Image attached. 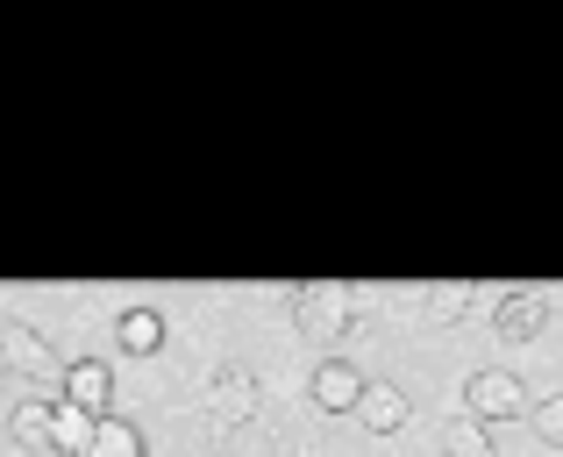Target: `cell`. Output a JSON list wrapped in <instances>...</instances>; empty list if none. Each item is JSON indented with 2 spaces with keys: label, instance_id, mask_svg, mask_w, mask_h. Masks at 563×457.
<instances>
[{
  "label": "cell",
  "instance_id": "obj_1",
  "mask_svg": "<svg viewBox=\"0 0 563 457\" xmlns=\"http://www.w3.org/2000/svg\"><path fill=\"white\" fill-rule=\"evenodd\" d=\"M292 322H300V336H314V344H335V336H350V322H357V293L335 286V279H314V286L292 293Z\"/></svg>",
  "mask_w": 563,
  "mask_h": 457
},
{
  "label": "cell",
  "instance_id": "obj_2",
  "mask_svg": "<svg viewBox=\"0 0 563 457\" xmlns=\"http://www.w3.org/2000/svg\"><path fill=\"white\" fill-rule=\"evenodd\" d=\"M0 364L14 379H36V387H65V358L51 350V336L29 329V322H0Z\"/></svg>",
  "mask_w": 563,
  "mask_h": 457
},
{
  "label": "cell",
  "instance_id": "obj_3",
  "mask_svg": "<svg viewBox=\"0 0 563 457\" xmlns=\"http://www.w3.org/2000/svg\"><path fill=\"white\" fill-rule=\"evenodd\" d=\"M521 407H528V387L514 372H499V364H485V372H471L464 379V415L471 422H521Z\"/></svg>",
  "mask_w": 563,
  "mask_h": 457
},
{
  "label": "cell",
  "instance_id": "obj_4",
  "mask_svg": "<svg viewBox=\"0 0 563 457\" xmlns=\"http://www.w3.org/2000/svg\"><path fill=\"white\" fill-rule=\"evenodd\" d=\"M493 329H499V344H536V336L550 329V293H542V286H514V293H499Z\"/></svg>",
  "mask_w": 563,
  "mask_h": 457
},
{
  "label": "cell",
  "instance_id": "obj_5",
  "mask_svg": "<svg viewBox=\"0 0 563 457\" xmlns=\"http://www.w3.org/2000/svg\"><path fill=\"white\" fill-rule=\"evenodd\" d=\"M207 415L214 422H257V372H250V364H214V379H207Z\"/></svg>",
  "mask_w": 563,
  "mask_h": 457
},
{
  "label": "cell",
  "instance_id": "obj_6",
  "mask_svg": "<svg viewBox=\"0 0 563 457\" xmlns=\"http://www.w3.org/2000/svg\"><path fill=\"white\" fill-rule=\"evenodd\" d=\"M364 387H372V379H364L350 358H321V364H314V379H307V393H314L321 415H357Z\"/></svg>",
  "mask_w": 563,
  "mask_h": 457
},
{
  "label": "cell",
  "instance_id": "obj_7",
  "mask_svg": "<svg viewBox=\"0 0 563 457\" xmlns=\"http://www.w3.org/2000/svg\"><path fill=\"white\" fill-rule=\"evenodd\" d=\"M65 401L86 407V415H114V364L108 358H71L65 364Z\"/></svg>",
  "mask_w": 563,
  "mask_h": 457
},
{
  "label": "cell",
  "instance_id": "obj_8",
  "mask_svg": "<svg viewBox=\"0 0 563 457\" xmlns=\"http://www.w3.org/2000/svg\"><path fill=\"white\" fill-rule=\"evenodd\" d=\"M407 415H413L407 387H393V379H372V387H364V401H357V422H364L372 436H393V429H407Z\"/></svg>",
  "mask_w": 563,
  "mask_h": 457
},
{
  "label": "cell",
  "instance_id": "obj_9",
  "mask_svg": "<svg viewBox=\"0 0 563 457\" xmlns=\"http://www.w3.org/2000/svg\"><path fill=\"white\" fill-rule=\"evenodd\" d=\"M114 336H122L129 358H157V350H165V315H157V307H122Z\"/></svg>",
  "mask_w": 563,
  "mask_h": 457
},
{
  "label": "cell",
  "instance_id": "obj_10",
  "mask_svg": "<svg viewBox=\"0 0 563 457\" xmlns=\"http://www.w3.org/2000/svg\"><path fill=\"white\" fill-rule=\"evenodd\" d=\"M51 407L57 401H14L8 407V436L22 450H51Z\"/></svg>",
  "mask_w": 563,
  "mask_h": 457
},
{
  "label": "cell",
  "instance_id": "obj_11",
  "mask_svg": "<svg viewBox=\"0 0 563 457\" xmlns=\"http://www.w3.org/2000/svg\"><path fill=\"white\" fill-rule=\"evenodd\" d=\"M79 457H143V429H136L129 415H100L93 444H86Z\"/></svg>",
  "mask_w": 563,
  "mask_h": 457
},
{
  "label": "cell",
  "instance_id": "obj_12",
  "mask_svg": "<svg viewBox=\"0 0 563 457\" xmlns=\"http://www.w3.org/2000/svg\"><path fill=\"white\" fill-rule=\"evenodd\" d=\"M471 307H478V293H471V286H456V279H442V286H428V293H421V315L435 322V329H450V322H464Z\"/></svg>",
  "mask_w": 563,
  "mask_h": 457
},
{
  "label": "cell",
  "instance_id": "obj_13",
  "mask_svg": "<svg viewBox=\"0 0 563 457\" xmlns=\"http://www.w3.org/2000/svg\"><path fill=\"white\" fill-rule=\"evenodd\" d=\"M93 429H100V422L86 415V407H71V401L51 407V450H71V457H79L86 444H93Z\"/></svg>",
  "mask_w": 563,
  "mask_h": 457
},
{
  "label": "cell",
  "instance_id": "obj_14",
  "mask_svg": "<svg viewBox=\"0 0 563 457\" xmlns=\"http://www.w3.org/2000/svg\"><path fill=\"white\" fill-rule=\"evenodd\" d=\"M442 457H493V429H485V422H471V415L442 422Z\"/></svg>",
  "mask_w": 563,
  "mask_h": 457
},
{
  "label": "cell",
  "instance_id": "obj_15",
  "mask_svg": "<svg viewBox=\"0 0 563 457\" xmlns=\"http://www.w3.org/2000/svg\"><path fill=\"white\" fill-rule=\"evenodd\" d=\"M528 422H536V436H542L550 450H563V393H550V401H536V407H528Z\"/></svg>",
  "mask_w": 563,
  "mask_h": 457
},
{
  "label": "cell",
  "instance_id": "obj_16",
  "mask_svg": "<svg viewBox=\"0 0 563 457\" xmlns=\"http://www.w3.org/2000/svg\"><path fill=\"white\" fill-rule=\"evenodd\" d=\"M214 457H229V450H214Z\"/></svg>",
  "mask_w": 563,
  "mask_h": 457
}]
</instances>
